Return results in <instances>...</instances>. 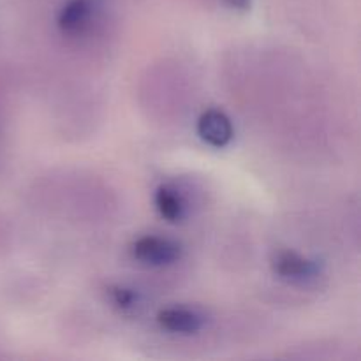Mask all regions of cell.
I'll list each match as a JSON object with an SVG mask.
<instances>
[{
  "label": "cell",
  "mask_w": 361,
  "mask_h": 361,
  "mask_svg": "<svg viewBox=\"0 0 361 361\" xmlns=\"http://www.w3.org/2000/svg\"><path fill=\"white\" fill-rule=\"evenodd\" d=\"M130 254L140 263L150 264V267H168L176 263L182 256V247L175 240L164 238V236L147 235L137 238L130 247Z\"/></svg>",
  "instance_id": "cell-1"
},
{
  "label": "cell",
  "mask_w": 361,
  "mask_h": 361,
  "mask_svg": "<svg viewBox=\"0 0 361 361\" xmlns=\"http://www.w3.org/2000/svg\"><path fill=\"white\" fill-rule=\"evenodd\" d=\"M157 323L162 330L169 334L194 335L203 328L204 319L196 310L185 307H169L157 314Z\"/></svg>",
  "instance_id": "cell-4"
},
{
  "label": "cell",
  "mask_w": 361,
  "mask_h": 361,
  "mask_svg": "<svg viewBox=\"0 0 361 361\" xmlns=\"http://www.w3.org/2000/svg\"><path fill=\"white\" fill-rule=\"evenodd\" d=\"M197 134L207 145L224 148L231 143L235 130L229 116L221 109H207L197 120Z\"/></svg>",
  "instance_id": "cell-3"
},
{
  "label": "cell",
  "mask_w": 361,
  "mask_h": 361,
  "mask_svg": "<svg viewBox=\"0 0 361 361\" xmlns=\"http://www.w3.org/2000/svg\"><path fill=\"white\" fill-rule=\"evenodd\" d=\"M271 270L282 281L303 284L319 275V263L293 250H281L271 259Z\"/></svg>",
  "instance_id": "cell-2"
},
{
  "label": "cell",
  "mask_w": 361,
  "mask_h": 361,
  "mask_svg": "<svg viewBox=\"0 0 361 361\" xmlns=\"http://www.w3.org/2000/svg\"><path fill=\"white\" fill-rule=\"evenodd\" d=\"M229 9L235 11H249L252 6V0H222Z\"/></svg>",
  "instance_id": "cell-8"
},
{
  "label": "cell",
  "mask_w": 361,
  "mask_h": 361,
  "mask_svg": "<svg viewBox=\"0 0 361 361\" xmlns=\"http://www.w3.org/2000/svg\"><path fill=\"white\" fill-rule=\"evenodd\" d=\"M92 16L90 0H69L66 6L60 9L56 25L63 34H76L87 27L88 20Z\"/></svg>",
  "instance_id": "cell-5"
},
{
  "label": "cell",
  "mask_w": 361,
  "mask_h": 361,
  "mask_svg": "<svg viewBox=\"0 0 361 361\" xmlns=\"http://www.w3.org/2000/svg\"><path fill=\"white\" fill-rule=\"evenodd\" d=\"M109 298L113 305L120 310H133L140 303V295L134 289L126 288V286H111L109 288Z\"/></svg>",
  "instance_id": "cell-7"
},
{
  "label": "cell",
  "mask_w": 361,
  "mask_h": 361,
  "mask_svg": "<svg viewBox=\"0 0 361 361\" xmlns=\"http://www.w3.org/2000/svg\"><path fill=\"white\" fill-rule=\"evenodd\" d=\"M155 207L162 219L168 222H180L185 215V200L171 185H161L155 192Z\"/></svg>",
  "instance_id": "cell-6"
}]
</instances>
